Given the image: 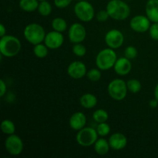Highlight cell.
<instances>
[{"mask_svg": "<svg viewBox=\"0 0 158 158\" xmlns=\"http://www.w3.org/2000/svg\"><path fill=\"white\" fill-rule=\"evenodd\" d=\"M74 14L79 20L83 23H89L95 17V9L87 0H79L73 8Z\"/></svg>", "mask_w": 158, "mask_h": 158, "instance_id": "obj_5", "label": "cell"}, {"mask_svg": "<svg viewBox=\"0 0 158 158\" xmlns=\"http://www.w3.org/2000/svg\"><path fill=\"white\" fill-rule=\"evenodd\" d=\"M117 60V55L115 49L105 48L97 53L95 59V63L97 68L101 71H106L114 68Z\"/></svg>", "mask_w": 158, "mask_h": 158, "instance_id": "obj_3", "label": "cell"}, {"mask_svg": "<svg viewBox=\"0 0 158 158\" xmlns=\"http://www.w3.org/2000/svg\"><path fill=\"white\" fill-rule=\"evenodd\" d=\"M43 43L49 49L54 50V49H60L64 43V36L63 35V32H57L55 30L47 32L46 34Z\"/></svg>", "mask_w": 158, "mask_h": 158, "instance_id": "obj_12", "label": "cell"}, {"mask_svg": "<svg viewBox=\"0 0 158 158\" xmlns=\"http://www.w3.org/2000/svg\"><path fill=\"white\" fill-rule=\"evenodd\" d=\"M86 66L81 61H73L68 66L67 73L73 80H80L86 76Z\"/></svg>", "mask_w": 158, "mask_h": 158, "instance_id": "obj_13", "label": "cell"}, {"mask_svg": "<svg viewBox=\"0 0 158 158\" xmlns=\"http://www.w3.org/2000/svg\"><path fill=\"white\" fill-rule=\"evenodd\" d=\"M148 32H149L150 36L153 40L158 41V23H153Z\"/></svg>", "mask_w": 158, "mask_h": 158, "instance_id": "obj_32", "label": "cell"}, {"mask_svg": "<svg viewBox=\"0 0 158 158\" xmlns=\"http://www.w3.org/2000/svg\"><path fill=\"white\" fill-rule=\"evenodd\" d=\"M73 0H53L54 5L58 9H65L72 3Z\"/></svg>", "mask_w": 158, "mask_h": 158, "instance_id": "obj_33", "label": "cell"}, {"mask_svg": "<svg viewBox=\"0 0 158 158\" xmlns=\"http://www.w3.org/2000/svg\"><path fill=\"white\" fill-rule=\"evenodd\" d=\"M149 106L152 109H155L158 106V100H156L155 98L152 99L149 101Z\"/></svg>", "mask_w": 158, "mask_h": 158, "instance_id": "obj_35", "label": "cell"}, {"mask_svg": "<svg viewBox=\"0 0 158 158\" xmlns=\"http://www.w3.org/2000/svg\"><path fill=\"white\" fill-rule=\"evenodd\" d=\"M94 148L96 154L100 156H104L109 153L110 146L108 140L101 137V138L97 139V140L94 144Z\"/></svg>", "mask_w": 158, "mask_h": 158, "instance_id": "obj_19", "label": "cell"}, {"mask_svg": "<svg viewBox=\"0 0 158 158\" xmlns=\"http://www.w3.org/2000/svg\"><path fill=\"white\" fill-rule=\"evenodd\" d=\"M51 26L53 30L60 32H63L67 30L68 24L66 19L61 17H56L52 20Z\"/></svg>", "mask_w": 158, "mask_h": 158, "instance_id": "obj_21", "label": "cell"}, {"mask_svg": "<svg viewBox=\"0 0 158 158\" xmlns=\"http://www.w3.org/2000/svg\"><path fill=\"white\" fill-rule=\"evenodd\" d=\"M6 35V28L2 23L0 24V37H2Z\"/></svg>", "mask_w": 158, "mask_h": 158, "instance_id": "obj_36", "label": "cell"}, {"mask_svg": "<svg viewBox=\"0 0 158 158\" xmlns=\"http://www.w3.org/2000/svg\"><path fill=\"white\" fill-rule=\"evenodd\" d=\"M127 86L128 91L132 94H137L141 90L142 84L140 80L137 79H131L127 81Z\"/></svg>", "mask_w": 158, "mask_h": 158, "instance_id": "obj_26", "label": "cell"}, {"mask_svg": "<svg viewBox=\"0 0 158 158\" xmlns=\"http://www.w3.org/2000/svg\"><path fill=\"white\" fill-rule=\"evenodd\" d=\"M22 43L16 36L6 35L0 39V54L2 56L12 58L20 52Z\"/></svg>", "mask_w": 158, "mask_h": 158, "instance_id": "obj_2", "label": "cell"}, {"mask_svg": "<svg viewBox=\"0 0 158 158\" xmlns=\"http://www.w3.org/2000/svg\"><path fill=\"white\" fill-rule=\"evenodd\" d=\"M114 72L120 77H124L129 74L132 69V63L131 60L125 56L117 58L114 66Z\"/></svg>", "mask_w": 158, "mask_h": 158, "instance_id": "obj_15", "label": "cell"}, {"mask_svg": "<svg viewBox=\"0 0 158 158\" xmlns=\"http://www.w3.org/2000/svg\"><path fill=\"white\" fill-rule=\"evenodd\" d=\"M105 43L109 48L117 49L121 47L124 43V35L123 32L117 29L108 31L104 36Z\"/></svg>", "mask_w": 158, "mask_h": 158, "instance_id": "obj_9", "label": "cell"}, {"mask_svg": "<svg viewBox=\"0 0 158 158\" xmlns=\"http://www.w3.org/2000/svg\"><path fill=\"white\" fill-rule=\"evenodd\" d=\"M5 148L8 154L12 156H18L22 154L24 149V143L21 137L16 134H11L5 140Z\"/></svg>", "mask_w": 158, "mask_h": 158, "instance_id": "obj_8", "label": "cell"}, {"mask_svg": "<svg viewBox=\"0 0 158 158\" xmlns=\"http://www.w3.org/2000/svg\"><path fill=\"white\" fill-rule=\"evenodd\" d=\"M39 3V0H19V6L24 12H33L38 9Z\"/></svg>", "mask_w": 158, "mask_h": 158, "instance_id": "obj_20", "label": "cell"}, {"mask_svg": "<svg viewBox=\"0 0 158 158\" xmlns=\"http://www.w3.org/2000/svg\"><path fill=\"white\" fill-rule=\"evenodd\" d=\"M145 13L151 23H158V0H148Z\"/></svg>", "mask_w": 158, "mask_h": 158, "instance_id": "obj_17", "label": "cell"}, {"mask_svg": "<svg viewBox=\"0 0 158 158\" xmlns=\"http://www.w3.org/2000/svg\"><path fill=\"white\" fill-rule=\"evenodd\" d=\"M46 34L44 28L36 23H29L24 28L23 30L25 40L33 46L43 43Z\"/></svg>", "mask_w": 158, "mask_h": 158, "instance_id": "obj_4", "label": "cell"}, {"mask_svg": "<svg viewBox=\"0 0 158 158\" xmlns=\"http://www.w3.org/2000/svg\"><path fill=\"white\" fill-rule=\"evenodd\" d=\"M128 89L127 82L122 79H114L111 80L107 86V93L114 100L121 101L126 98Z\"/></svg>", "mask_w": 158, "mask_h": 158, "instance_id": "obj_6", "label": "cell"}, {"mask_svg": "<svg viewBox=\"0 0 158 158\" xmlns=\"http://www.w3.org/2000/svg\"><path fill=\"white\" fill-rule=\"evenodd\" d=\"M1 131L6 135H11L14 134L15 132V123L12 122V120L6 119L3 120L1 123Z\"/></svg>", "mask_w": 158, "mask_h": 158, "instance_id": "obj_23", "label": "cell"}, {"mask_svg": "<svg viewBox=\"0 0 158 158\" xmlns=\"http://www.w3.org/2000/svg\"><path fill=\"white\" fill-rule=\"evenodd\" d=\"M39 14L43 17H47L51 15L52 11V6L48 0L41 1L39 3L38 9H37Z\"/></svg>", "mask_w": 158, "mask_h": 158, "instance_id": "obj_22", "label": "cell"}, {"mask_svg": "<svg viewBox=\"0 0 158 158\" xmlns=\"http://www.w3.org/2000/svg\"><path fill=\"white\" fill-rule=\"evenodd\" d=\"M73 53L77 57H83L86 54V47L83 43H75L72 48Z\"/></svg>", "mask_w": 158, "mask_h": 158, "instance_id": "obj_29", "label": "cell"}, {"mask_svg": "<svg viewBox=\"0 0 158 158\" xmlns=\"http://www.w3.org/2000/svg\"><path fill=\"white\" fill-rule=\"evenodd\" d=\"M108 141L110 148L114 151H121L124 149L128 142L126 136L120 132L114 133L111 134L108 139Z\"/></svg>", "mask_w": 158, "mask_h": 158, "instance_id": "obj_14", "label": "cell"}, {"mask_svg": "<svg viewBox=\"0 0 158 158\" xmlns=\"http://www.w3.org/2000/svg\"><path fill=\"white\" fill-rule=\"evenodd\" d=\"M49 48L46 46L45 43H39L34 46L33 47V53L37 58L43 59L47 56L49 53Z\"/></svg>", "mask_w": 158, "mask_h": 158, "instance_id": "obj_24", "label": "cell"}, {"mask_svg": "<svg viewBox=\"0 0 158 158\" xmlns=\"http://www.w3.org/2000/svg\"><path fill=\"white\" fill-rule=\"evenodd\" d=\"M110 18L117 21H123L131 15L129 5L123 0H110L106 6Z\"/></svg>", "mask_w": 158, "mask_h": 158, "instance_id": "obj_1", "label": "cell"}, {"mask_svg": "<svg viewBox=\"0 0 158 158\" xmlns=\"http://www.w3.org/2000/svg\"><path fill=\"white\" fill-rule=\"evenodd\" d=\"M6 90H7V86L6 83L3 80H0V97H3L5 94H6Z\"/></svg>", "mask_w": 158, "mask_h": 158, "instance_id": "obj_34", "label": "cell"}, {"mask_svg": "<svg viewBox=\"0 0 158 158\" xmlns=\"http://www.w3.org/2000/svg\"><path fill=\"white\" fill-rule=\"evenodd\" d=\"M98 103L97 97L94 94L90 93H86L83 94L80 98V103L82 107L85 109L90 110L95 107Z\"/></svg>", "mask_w": 158, "mask_h": 158, "instance_id": "obj_18", "label": "cell"}, {"mask_svg": "<svg viewBox=\"0 0 158 158\" xmlns=\"http://www.w3.org/2000/svg\"><path fill=\"white\" fill-rule=\"evenodd\" d=\"M68 37L72 43H81L86 38V29L83 24L73 23L68 29Z\"/></svg>", "mask_w": 158, "mask_h": 158, "instance_id": "obj_10", "label": "cell"}, {"mask_svg": "<svg viewBox=\"0 0 158 158\" xmlns=\"http://www.w3.org/2000/svg\"><path fill=\"white\" fill-rule=\"evenodd\" d=\"M93 119L97 123H104L109 119V114L107 111L103 109H97L93 114Z\"/></svg>", "mask_w": 158, "mask_h": 158, "instance_id": "obj_25", "label": "cell"}, {"mask_svg": "<svg viewBox=\"0 0 158 158\" xmlns=\"http://www.w3.org/2000/svg\"><path fill=\"white\" fill-rule=\"evenodd\" d=\"M39 1L41 2V1H46V0H39Z\"/></svg>", "mask_w": 158, "mask_h": 158, "instance_id": "obj_38", "label": "cell"}, {"mask_svg": "<svg viewBox=\"0 0 158 158\" xmlns=\"http://www.w3.org/2000/svg\"><path fill=\"white\" fill-rule=\"evenodd\" d=\"M86 77L89 80L92 82H97L101 79V70L99 68H93L86 73Z\"/></svg>", "mask_w": 158, "mask_h": 158, "instance_id": "obj_28", "label": "cell"}, {"mask_svg": "<svg viewBox=\"0 0 158 158\" xmlns=\"http://www.w3.org/2000/svg\"><path fill=\"white\" fill-rule=\"evenodd\" d=\"M137 55H138V52L135 46H128L124 49V56L129 60H134L135 58H137Z\"/></svg>", "mask_w": 158, "mask_h": 158, "instance_id": "obj_30", "label": "cell"}, {"mask_svg": "<svg viewBox=\"0 0 158 158\" xmlns=\"http://www.w3.org/2000/svg\"><path fill=\"white\" fill-rule=\"evenodd\" d=\"M154 98H155L156 100H158V83L156 85L155 87H154Z\"/></svg>", "mask_w": 158, "mask_h": 158, "instance_id": "obj_37", "label": "cell"}, {"mask_svg": "<svg viewBox=\"0 0 158 158\" xmlns=\"http://www.w3.org/2000/svg\"><path fill=\"white\" fill-rule=\"evenodd\" d=\"M86 121H87V118L84 113L78 111L70 116L69 120V125L72 130L79 131L86 127Z\"/></svg>", "mask_w": 158, "mask_h": 158, "instance_id": "obj_16", "label": "cell"}, {"mask_svg": "<svg viewBox=\"0 0 158 158\" xmlns=\"http://www.w3.org/2000/svg\"><path fill=\"white\" fill-rule=\"evenodd\" d=\"M99 138L97 130L93 127H83L77 131L76 140L80 146L83 148H89L93 146Z\"/></svg>", "mask_w": 158, "mask_h": 158, "instance_id": "obj_7", "label": "cell"}, {"mask_svg": "<svg viewBox=\"0 0 158 158\" xmlns=\"http://www.w3.org/2000/svg\"><path fill=\"white\" fill-rule=\"evenodd\" d=\"M151 26V21L147 15H135L130 21L131 29L138 33H144V32H148Z\"/></svg>", "mask_w": 158, "mask_h": 158, "instance_id": "obj_11", "label": "cell"}, {"mask_svg": "<svg viewBox=\"0 0 158 158\" xmlns=\"http://www.w3.org/2000/svg\"><path fill=\"white\" fill-rule=\"evenodd\" d=\"M96 130H97V134L100 137H104L110 134L111 127L106 122H104V123H98Z\"/></svg>", "mask_w": 158, "mask_h": 158, "instance_id": "obj_27", "label": "cell"}, {"mask_svg": "<svg viewBox=\"0 0 158 158\" xmlns=\"http://www.w3.org/2000/svg\"><path fill=\"white\" fill-rule=\"evenodd\" d=\"M95 17L99 23H104L110 18V15L106 9H101L97 13H96Z\"/></svg>", "mask_w": 158, "mask_h": 158, "instance_id": "obj_31", "label": "cell"}]
</instances>
